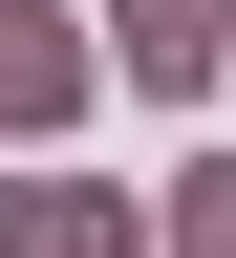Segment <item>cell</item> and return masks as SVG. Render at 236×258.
I'll return each instance as SVG.
<instances>
[{
	"label": "cell",
	"instance_id": "3957f363",
	"mask_svg": "<svg viewBox=\"0 0 236 258\" xmlns=\"http://www.w3.org/2000/svg\"><path fill=\"white\" fill-rule=\"evenodd\" d=\"M0 258H108V215L86 194H0Z\"/></svg>",
	"mask_w": 236,
	"mask_h": 258
},
{
	"label": "cell",
	"instance_id": "6da1fadb",
	"mask_svg": "<svg viewBox=\"0 0 236 258\" xmlns=\"http://www.w3.org/2000/svg\"><path fill=\"white\" fill-rule=\"evenodd\" d=\"M108 43H129V86H215V43H236V22H215V0H129Z\"/></svg>",
	"mask_w": 236,
	"mask_h": 258
},
{
	"label": "cell",
	"instance_id": "7a4b0ae2",
	"mask_svg": "<svg viewBox=\"0 0 236 258\" xmlns=\"http://www.w3.org/2000/svg\"><path fill=\"white\" fill-rule=\"evenodd\" d=\"M0 108H64V22L43 0H0Z\"/></svg>",
	"mask_w": 236,
	"mask_h": 258
}]
</instances>
